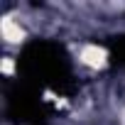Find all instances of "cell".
<instances>
[{
	"instance_id": "1",
	"label": "cell",
	"mask_w": 125,
	"mask_h": 125,
	"mask_svg": "<svg viewBox=\"0 0 125 125\" xmlns=\"http://www.w3.org/2000/svg\"><path fill=\"white\" fill-rule=\"evenodd\" d=\"M81 61L88 64V66H93V69L105 66V52L101 47H96V44H88V47L81 49Z\"/></svg>"
},
{
	"instance_id": "2",
	"label": "cell",
	"mask_w": 125,
	"mask_h": 125,
	"mask_svg": "<svg viewBox=\"0 0 125 125\" xmlns=\"http://www.w3.org/2000/svg\"><path fill=\"white\" fill-rule=\"evenodd\" d=\"M3 37H5L8 42H22L25 32H22V27H20L12 17H5V20H3Z\"/></svg>"
}]
</instances>
